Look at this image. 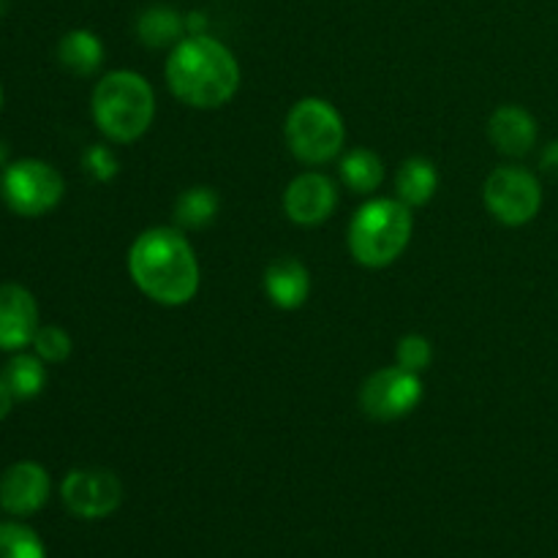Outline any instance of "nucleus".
<instances>
[{
	"label": "nucleus",
	"mask_w": 558,
	"mask_h": 558,
	"mask_svg": "<svg viewBox=\"0 0 558 558\" xmlns=\"http://www.w3.org/2000/svg\"><path fill=\"white\" fill-rule=\"evenodd\" d=\"M129 276L147 300L167 308L189 305L202 283L194 245L178 227H153L136 234L129 248Z\"/></svg>",
	"instance_id": "nucleus-1"
},
{
	"label": "nucleus",
	"mask_w": 558,
	"mask_h": 558,
	"mask_svg": "<svg viewBox=\"0 0 558 558\" xmlns=\"http://www.w3.org/2000/svg\"><path fill=\"white\" fill-rule=\"evenodd\" d=\"M163 76L180 104L194 109H218L232 101L240 90L243 71L227 44L207 33H189L169 49Z\"/></svg>",
	"instance_id": "nucleus-2"
},
{
	"label": "nucleus",
	"mask_w": 558,
	"mask_h": 558,
	"mask_svg": "<svg viewBox=\"0 0 558 558\" xmlns=\"http://www.w3.org/2000/svg\"><path fill=\"white\" fill-rule=\"evenodd\" d=\"M90 109L98 131L109 142L131 145L142 140L156 120V93L142 74L118 69L98 80Z\"/></svg>",
	"instance_id": "nucleus-3"
},
{
	"label": "nucleus",
	"mask_w": 558,
	"mask_h": 558,
	"mask_svg": "<svg viewBox=\"0 0 558 558\" xmlns=\"http://www.w3.org/2000/svg\"><path fill=\"white\" fill-rule=\"evenodd\" d=\"M414 216L412 207L401 199L376 196L357 207L352 223H349V254L354 262L368 270L390 267L412 243Z\"/></svg>",
	"instance_id": "nucleus-4"
},
{
	"label": "nucleus",
	"mask_w": 558,
	"mask_h": 558,
	"mask_svg": "<svg viewBox=\"0 0 558 558\" xmlns=\"http://www.w3.org/2000/svg\"><path fill=\"white\" fill-rule=\"evenodd\" d=\"M287 147L300 163L322 167L341 156L347 145V123L327 98H300L283 123Z\"/></svg>",
	"instance_id": "nucleus-5"
},
{
	"label": "nucleus",
	"mask_w": 558,
	"mask_h": 558,
	"mask_svg": "<svg viewBox=\"0 0 558 558\" xmlns=\"http://www.w3.org/2000/svg\"><path fill=\"white\" fill-rule=\"evenodd\" d=\"M0 194L11 213L22 218H38L52 213L63 202L65 180L52 163L41 158H20L3 169Z\"/></svg>",
	"instance_id": "nucleus-6"
},
{
	"label": "nucleus",
	"mask_w": 558,
	"mask_h": 558,
	"mask_svg": "<svg viewBox=\"0 0 558 558\" xmlns=\"http://www.w3.org/2000/svg\"><path fill=\"white\" fill-rule=\"evenodd\" d=\"M485 207L505 227H526L543 210V183L529 169L505 163L488 174L483 189Z\"/></svg>",
	"instance_id": "nucleus-7"
},
{
	"label": "nucleus",
	"mask_w": 558,
	"mask_h": 558,
	"mask_svg": "<svg viewBox=\"0 0 558 558\" xmlns=\"http://www.w3.org/2000/svg\"><path fill=\"white\" fill-rule=\"evenodd\" d=\"M420 401H423V379L401 365L374 371L360 387V409L379 423L407 417L420 407Z\"/></svg>",
	"instance_id": "nucleus-8"
},
{
	"label": "nucleus",
	"mask_w": 558,
	"mask_h": 558,
	"mask_svg": "<svg viewBox=\"0 0 558 558\" xmlns=\"http://www.w3.org/2000/svg\"><path fill=\"white\" fill-rule=\"evenodd\" d=\"M60 499L71 515L82 521H101L123 501V483L109 469H71L60 485Z\"/></svg>",
	"instance_id": "nucleus-9"
},
{
	"label": "nucleus",
	"mask_w": 558,
	"mask_h": 558,
	"mask_svg": "<svg viewBox=\"0 0 558 558\" xmlns=\"http://www.w3.org/2000/svg\"><path fill=\"white\" fill-rule=\"evenodd\" d=\"M336 207L338 185L325 172H300L283 191V213L298 227H319Z\"/></svg>",
	"instance_id": "nucleus-10"
},
{
	"label": "nucleus",
	"mask_w": 558,
	"mask_h": 558,
	"mask_svg": "<svg viewBox=\"0 0 558 558\" xmlns=\"http://www.w3.org/2000/svg\"><path fill=\"white\" fill-rule=\"evenodd\" d=\"M52 494V480L47 469L36 461H20L0 477V507L9 515L27 518L41 510Z\"/></svg>",
	"instance_id": "nucleus-11"
},
{
	"label": "nucleus",
	"mask_w": 558,
	"mask_h": 558,
	"mask_svg": "<svg viewBox=\"0 0 558 558\" xmlns=\"http://www.w3.org/2000/svg\"><path fill=\"white\" fill-rule=\"evenodd\" d=\"M38 327V303L31 289L0 283V352H22L31 347Z\"/></svg>",
	"instance_id": "nucleus-12"
},
{
	"label": "nucleus",
	"mask_w": 558,
	"mask_h": 558,
	"mask_svg": "<svg viewBox=\"0 0 558 558\" xmlns=\"http://www.w3.org/2000/svg\"><path fill=\"white\" fill-rule=\"evenodd\" d=\"M537 120L529 109L518 107V104H505V107L494 109L488 120V140L499 153L510 158H521L534 150L537 145Z\"/></svg>",
	"instance_id": "nucleus-13"
},
{
	"label": "nucleus",
	"mask_w": 558,
	"mask_h": 558,
	"mask_svg": "<svg viewBox=\"0 0 558 558\" xmlns=\"http://www.w3.org/2000/svg\"><path fill=\"white\" fill-rule=\"evenodd\" d=\"M265 294L270 303L281 311H298L303 308L305 300L311 294V272L294 256H278L267 265L265 278Z\"/></svg>",
	"instance_id": "nucleus-14"
},
{
	"label": "nucleus",
	"mask_w": 558,
	"mask_h": 558,
	"mask_svg": "<svg viewBox=\"0 0 558 558\" xmlns=\"http://www.w3.org/2000/svg\"><path fill=\"white\" fill-rule=\"evenodd\" d=\"M439 191V172H436L434 163L428 158H407V161L398 167L396 174V194L403 205L425 207Z\"/></svg>",
	"instance_id": "nucleus-15"
},
{
	"label": "nucleus",
	"mask_w": 558,
	"mask_h": 558,
	"mask_svg": "<svg viewBox=\"0 0 558 558\" xmlns=\"http://www.w3.org/2000/svg\"><path fill=\"white\" fill-rule=\"evenodd\" d=\"M58 60L74 76H90L104 63V44L93 31L76 27L69 31L58 44Z\"/></svg>",
	"instance_id": "nucleus-16"
},
{
	"label": "nucleus",
	"mask_w": 558,
	"mask_h": 558,
	"mask_svg": "<svg viewBox=\"0 0 558 558\" xmlns=\"http://www.w3.org/2000/svg\"><path fill=\"white\" fill-rule=\"evenodd\" d=\"M136 36L145 47L163 49L174 47L180 38H185V16L172 5H150L136 20Z\"/></svg>",
	"instance_id": "nucleus-17"
},
{
	"label": "nucleus",
	"mask_w": 558,
	"mask_h": 558,
	"mask_svg": "<svg viewBox=\"0 0 558 558\" xmlns=\"http://www.w3.org/2000/svg\"><path fill=\"white\" fill-rule=\"evenodd\" d=\"M385 178V161L368 147H354L341 158V180L352 194H376Z\"/></svg>",
	"instance_id": "nucleus-18"
},
{
	"label": "nucleus",
	"mask_w": 558,
	"mask_h": 558,
	"mask_svg": "<svg viewBox=\"0 0 558 558\" xmlns=\"http://www.w3.org/2000/svg\"><path fill=\"white\" fill-rule=\"evenodd\" d=\"M218 207H221V202L210 185H194V189H185L174 202V223L183 232L205 229L216 221Z\"/></svg>",
	"instance_id": "nucleus-19"
},
{
	"label": "nucleus",
	"mask_w": 558,
	"mask_h": 558,
	"mask_svg": "<svg viewBox=\"0 0 558 558\" xmlns=\"http://www.w3.org/2000/svg\"><path fill=\"white\" fill-rule=\"evenodd\" d=\"M3 381L9 385V390L14 392V398L20 401H31V398L41 396L44 385H47V368H44V360L33 354L16 352L14 357L5 363L3 368Z\"/></svg>",
	"instance_id": "nucleus-20"
},
{
	"label": "nucleus",
	"mask_w": 558,
	"mask_h": 558,
	"mask_svg": "<svg viewBox=\"0 0 558 558\" xmlns=\"http://www.w3.org/2000/svg\"><path fill=\"white\" fill-rule=\"evenodd\" d=\"M0 558H47V548L33 529L0 523Z\"/></svg>",
	"instance_id": "nucleus-21"
},
{
	"label": "nucleus",
	"mask_w": 558,
	"mask_h": 558,
	"mask_svg": "<svg viewBox=\"0 0 558 558\" xmlns=\"http://www.w3.org/2000/svg\"><path fill=\"white\" fill-rule=\"evenodd\" d=\"M31 347H33V352L44 360V363L58 365V363H65V360L71 357V349H74V343H71V336L63 330V327L41 325L38 327V332H36V338H33Z\"/></svg>",
	"instance_id": "nucleus-22"
},
{
	"label": "nucleus",
	"mask_w": 558,
	"mask_h": 558,
	"mask_svg": "<svg viewBox=\"0 0 558 558\" xmlns=\"http://www.w3.org/2000/svg\"><path fill=\"white\" fill-rule=\"evenodd\" d=\"M430 360H434V347H430L428 338L420 336V332H409V336H403L401 341H398L396 365H401V368L423 374L430 365Z\"/></svg>",
	"instance_id": "nucleus-23"
},
{
	"label": "nucleus",
	"mask_w": 558,
	"mask_h": 558,
	"mask_svg": "<svg viewBox=\"0 0 558 558\" xmlns=\"http://www.w3.org/2000/svg\"><path fill=\"white\" fill-rule=\"evenodd\" d=\"M82 161H85V169L98 180V183H109V180L118 178L120 172L118 156H114L112 147L107 145H90L85 150V158H82Z\"/></svg>",
	"instance_id": "nucleus-24"
},
{
	"label": "nucleus",
	"mask_w": 558,
	"mask_h": 558,
	"mask_svg": "<svg viewBox=\"0 0 558 558\" xmlns=\"http://www.w3.org/2000/svg\"><path fill=\"white\" fill-rule=\"evenodd\" d=\"M14 392L9 390V385L3 381V376H0V423H3L5 417L11 414V407H14Z\"/></svg>",
	"instance_id": "nucleus-25"
},
{
	"label": "nucleus",
	"mask_w": 558,
	"mask_h": 558,
	"mask_svg": "<svg viewBox=\"0 0 558 558\" xmlns=\"http://www.w3.org/2000/svg\"><path fill=\"white\" fill-rule=\"evenodd\" d=\"M543 169L550 174H558V140L550 142L543 150Z\"/></svg>",
	"instance_id": "nucleus-26"
},
{
	"label": "nucleus",
	"mask_w": 558,
	"mask_h": 558,
	"mask_svg": "<svg viewBox=\"0 0 558 558\" xmlns=\"http://www.w3.org/2000/svg\"><path fill=\"white\" fill-rule=\"evenodd\" d=\"M5 161H9V145H5V142L0 140V169L9 167V163H5Z\"/></svg>",
	"instance_id": "nucleus-27"
},
{
	"label": "nucleus",
	"mask_w": 558,
	"mask_h": 558,
	"mask_svg": "<svg viewBox=\"0 0 558 558\" xmlns=\"http://www.w3.org/2000/svg\"><path fill=\"white\" fill-rule=\"evenodd\" d=\"M0 109H3V87H0Z\"/></svg>",
	"instance_id": "nucleus-28"
}]
</instances>
